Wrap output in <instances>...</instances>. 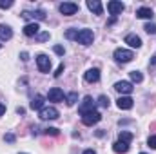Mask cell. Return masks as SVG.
Segmentation results:
<instances>
[{
    "instance_id": "cell-1",
    "label": "cell",
    "mask_w": 156,
    "mask_h": 154,
    "mask_svg": "<svg viewBox=\"0 0 156 154\" xmlns=\"http://www.w3.org/2000/svg\"><path fill=\"white\" fill-rule=\"evenodd\" d=\"M93 40H94V35H93L91 29H82V31H78V35H76L78 44H82V45H91Z\"/></svg>"
},
{
    "instance_id": "cell-2",
    "label": "cell",
    "mask_w": 156,
    "mask_h": 154,
    "mask_svg": "<svg viewBox=\"0 0 156 154\" xmlns=\"http://www.w3.org/2000/svg\"><path fill=\"white\" fill-rule=\"evenodd\" d=\"M134 58V53L133 51H127V49H116L115 51V60L120 64H127Z\"/></svg>"
},
{
    "instance_id": "cell-3",
    "label": "cell",
    "mask_w": 156,
    "mask_h": 154,
    "mask_svg": "<svg viewBox=\"0 0 156 154\" xmlns=\"http://www.w3.org/2000/svg\"><path fill=\"white\" fill-rule=\"evenodd\" d=\"M100 120H102V114H100L98 111H91V113L82 114V121H83V125H87V127H91V125L98 123Z\"/></svg>"
},
{
    "instance_id": "cell-4",
    "label": "cell",
    "mask_w": 156,
    "mask_h": 154,
    "mask_svg": "<svg viewBox=\"0 0 156 154\" xmlns=\"http://www.w3.org/2000/svg\"><path fill=\"white\" fill-rule=\"evenodd\" d=\"M94 107H96V102H94L91 96H85V98H83V102H82V103H80V107H78V113H80V114H85V113L94 111Z\"/></svg>"
},
{
    "instance_id": "cell-5",
    "label": "cell",
    "mask_w": 156,
    "mask_h": 154,
    "mask_svg": "<svg viewBox=\"0 0 156 154\" xmlns=\"http://www.w3.org/2000/svg\"><path fill=\"white\" fill-rule=\"evenodd\" d=\"M37 64H38L40 73H49L51 71V58L47 54H38L37 56Z\"/></svg>"
},
{
    "instance_id": "cell-6",
    "label": "cell",
    "mask_w": 156,
    "mask_h": 154,
    "mask_svg": "<svg viewBox=\"0 0 156 154\" xmlns=\"http://www.w3.org/2000/svg\"><path fill=\"white\" fill-rule=\"evenodd\" d=\"M58 116H60V113H58L56 107H44L40 111V118L42 120H56Z\"/></svg>"
},
{
    "instance_id": "cell-7",
    "label": "cell",
    "mask_w": 156,
    "mask_h": 154,
    "mask_svg": "<svg viewBox=\"0 0 156 154\" xmlns=\"http://www.w3.org/2000/svg\"><path fill=\"white\" fill-rule=\"evenodd\" d=\"M76 11H78V5L75 2H64V4H60V13L66 15V16H71Z\"/></svg>"
},
{
    "instance_id": "cell-8",
    "label": "cell",
    "mask_w": 156,
    "mask_h": 154,
    "mask_svg": "<svg viewBox=\"0 0 156 154\" xmlns=\"http://www.w3.org/2000/svg\"><path fill=\"white\" fill-rule=\"evenodd\" d=\"M125 9V5L122 4V2H118V0H111L109 4H107V11L113 15V16H116V15H120L122 11Z\"/></svg>"
},
{
    "instance_id": "cell-9",
    "label": "cell",
    "mask_w": 156,
    "mask_h": 154,
    "mask_svg": "<svg viewBox=\"0 0 156 154\" xmlns=\"http://www.w3.org/2000/svg\"><path fill=\"white\" fill-rule=\"evenodd\" d=\"M115 89H116L120 94H131L134 87H133L131 82H116V83H115Z\"/></svg>"
},
{
    "instance_id": "cell-10",
    "label": "cell",
    "mask_w": 156,
    "mask_h": 154,
    "mask_svg": "<svg viewBox=\"0 0 156 154\" xmlns=\"http://www.w3.org/2000/svg\"><path fill=\"white\" fill-rule=\"evenodd\" d=\"M47 100H49V102H62V100H64V91L58 89V87L49 89V93H47Z\"/></svg>"
},
{
    "instance_id": "cell-11",
    "label": "cell",
    "mask_w": 156,
    "mask_h": 154,
    "mask_svg": "<svg viewBox=\"0 0 156 154\" xmlns=\"http://www.w3.org/2000/svg\"><path fill=\"white\" fill-rule=\"evenodd\" d=\"M24 18H33V20H45V11L37 9V11H24L22 13Z\"/></svg>"
},
{
    "instance_id": "cell-12",
    "label": "cell",
    "mask_w": 156,
    "mask_h": 154,
    "mask_svg": "<svg viewBox=\"0 0 156 154\" xmlns=\"http://www.w3.org/2000/svg\"><path fill=\"white\" fill-rule=\"evenodd\" d=\"M116 103H118V107H120V109H123V111H129V109H133V105H134L131 96H120Z\"/></svg>"
},
{
    "instance_id": "cell-13",
    "label": "cell",
    "mask_w": 156,
    "mask_h": 154,
    "mask_svg": "<svg viewBox=\"0 0 156 154\" xmlns=\"http://www.w3.org/2000/svg\"><path fill=\"white\" fill-rule=\"evenodd\" d=\"M87 7H89L94 15H102V13H104V7H102V2H100V0H87Z\"/></svg>"
},
{
    "instance_id": "cell-14",
    "label": "cell",
    "mask_w": 156,
    "mask_h": 154,
    "mask_svg": "<svg viewBox=\"0 0 156 154\" xmlns=\"http://www.w3.org/2000/svg\"><path fill=\"white\" fill-rule=\"evenodd\" d=\"M38 31H40V27H38L37 22H31V24H27V26L24 27V35H26V37H37Z\"/></svg>"
},
{
    "instance_id": "cell-15",
    "label": "cell",
    "mask_w": 156,
    "mask_h": 154,
    "mask_svg": "<svg viewBox=\"0 0 156 154\" xmlns=\"http://www.w3.org/2000/svg\"><path fill=\"white\" fill-rule=\"evenodd\" d=\"M83 78H85V82H89V83H93V82H98L100 80V69H89L85 75H83Z\"/></svg>"
},
{
    "instance_id": "cell-16",
    "label": "cell",
    "mask_w": 156,
    "mask_h": 154,
    "mask_svg": "<svg viewBox=\"0 0 156 154\" xmlns=\"http://www.w3.org/2000/svg\"><path fill=\"white\" fill-rule=\"evenodd\" d=\"M44 96H40V94H37L33 100H31V103H29V107L33 109V111H42L44 109Z\"/></svg>"
},
{
    "instance_id": "cell-17",
    "label": "cell",
    "mask_w": 156,
    "mask_h": 154,
    "mask_svg": "<svg viewBox=\"0 0 156 154\" xmlns=\"http://www.w3.org/2000/svg\"><path fill=\"white\" fill-rule=\"evenodd\" d=\"M125 44H129L131 47L138 49V47H142V38L136 37V35H127V37H125Z\"/></svg>"
},
{
    "instance_id": "cell-18",
    "label": "cell",
    "mask_w": 156,
    "mask_h": 154,
    "mask_svg": "<svg viewBox=\"0 0 156 154\" xmlns=\"http://www.w3.org/2000/svg\"><path fill=\"white\" fill-rule=\"evenodd\" d=\"M113 151L118 152V154H125L127 151H129V143H125V142H120V140H118L116 143L113 145Z\"/></svg>"
},
{
    "instance_id": "cell-19",
    "label": "cell",
    "mask_w": 156,
    "mask_h": 154,
    "mask_svg": "<svg viewBox=\"0 0 156 154\" xmlns=\"http://www.w3.org/2000/svg\"><path fill=\"white\" fill-rule=\"evenodd\" d=\"M13 37V31H11V27L9 26H4V24H0V40H9Z\"/></svg>"
},
{
    "instance_id": "cell-20",
    "label": "cell",
    "mask_w": 156,
    "mask_h": 154,
    "mask_svg": "<svg viewBox=\"0 0 156 154\" xmlns=\"http://www.w3.org/2000/svg\"><path fill=\"white\" fill-rule=\"evenodd\" d=\"M136 16L138 18H153V9L151 7H140L136 11Z\"/></svg>"
},
{
    "instance_id": "cell-21",
    "label": "cell",
    "mask_w": 156,
    "mask_h": 154,
    "mask_svg": "<svg viewBox=\"0 0 156 154\" xmlns=\"http://www.w3.org/2000/svg\"><path fill=\"white\" fill-rule=\"evenodd\" d=\"M66 100H67V105H75L78 102V94L76 93H69V94L66 96Z\"/></svg>"
},
{
    "instance_id": "cell-22",
    "label": "cell",
    "mask_w": 156,
    "mask_h": 154,
    "mask_svg": "<svg viewBox=\"0 0 156 154\" xmlns=\"http://www.w3.org/2000/svg\"><path fill=\"white\" fill-rule=\"evenodd\" d=\"M131 140H133V134H131V132H127V131H122V132H120V142L129 143Z\"/></svg>"
},
{
    "instance_id": "cell-23",
    "label": "cell",
    "mask_w": 156,
    "mask_h": 154,
    "mask_svg": "<svg viewBox=\"0 0 156 154\" xmlns=\"http://www.w3.org/2000/svg\"><path fill=\"white\" fill-rule=\"evenodd\" d=\"M131 80H133V82H136V83H140V82L144 80V76H142V73H140V71H131Z\"/></svg>"
},
{
    "instance_id": "cell-24",
    "label": "cell",
    "mask_w": 156,
    "mask_h": 154,
    "mask_svg": "<svg viewBox=\"0 0 156 154\" xmlns=\"http://www.w3.org/2000/svg\"><path fill=\"white\" fill-rule=\"evenodd\" d=\"M76 35H78V29H67L66 31V38L67 40H76Z\"/></svg>"
},
{
    "instance_id": "cell-25",
    "label": "cell",
    "mask_w": 156,
    "mask_h": 154,
    "mask_svg": "<svg viewBox=\"0 0 156 154\" xmlns=\"http://www.w3.org/2000/svg\"><path fill=\"white\" fill-rule=\"evenodd\" d=\"M98 103H100V105H102V107H105V109H107V107H109V103H111V102H109V98H107V96H105V94H102V96H100V98H98Z\"/></svg>"
},
{
    "instance_id": "cell-26",
    "label": "cell",
    "mask_w": 156,
    "mask_h": 154,
    "mask_svg": "<svg viewBox=\"0 0 156 154\" xmlns=\"http://www.w3.org/2000/svg\"><path fill=\"white\" fill-rule=\"evenodd\" d=\"M44 132H45L47 136H58V134H60V131H58L56 127H47V129H45Z\"/></svg>"
},
{
    "instance_id": "cell-27",
    "label": "cell",
    "mask_w": 156,
    "mask_h": 154,
    "mask_svg": "<svg viewBox=\"0 0 156 154\" xmlns=\"http://www.w3.org/2000/svg\"><path fill=\"white\" fill-rule=\"evenodd\" d=\"M144 29H145V33H149V35H156V24H151V22H149V24H145Z\"/></svg>"
},
{
    "instance_id": "cell-28",
    "label": "cell",
    "mask_w": 156,
    "mask_h": 154,
    "mask_svg": "<svg viewBox=\"0 0 156 154\" xmlns=\"http://www.w3.org/2000/svg\"><path fill=\"white\" fill-rule=\"evenodd\" d=\"M11 5H13L11 0H0V9H9Z\"/></svg>"
},
{
    "instance_id": "cell-29",
    "label": "cell",
    "mask_w": 156,
    "mask_h": 154,
    "mask_svg": "<svg viewBox=\"0 0 156 154\" xmlns=\"http://www.w3.org/2000/svg\"><path fill=\"white\" fill-rule=\"evenodd\" d=\"M49 37H51L49 33H38V35H37V40H38V42H45V40H49Z\"/></svg>"
},
{
    "instance_id": "cell-30",
    "label": "cell",
    "mask_w": 156,
    "mask_h": 154,
    "mask_svg": "<svg viewBox=\"0 0 156 154\" xmlns=\"http://www.w3.org/2000/svg\"><path fill=\"white\" fill-rule=\"evenodd\" d=\"M55 53H56L58 56H64V53H66V49H64L62 45H55Z\"/></svg>"
},
{
    "instance_id": "cell-31",
    "label": "cell",
    "mask_w": 156,
    "mask_h": 154,
    "mask_svg": "<svg viewBox=\"0 0 156 154\" xmlns=\"http://www.w3.org/2000/svg\"><path fill=\"white\" fill-rule=\"evenodd\" d=\"M147 145H149L151 149H156V136H151V138L147 140Z\"/></svg>"
},
{
    "instance_id": "cell-32",
    "label": "cell",
    "mask_w": 156,
    "mask_h": 154,
    "mask_svg": "<svg viewBox=\"0 0 156 154\" xmlns=\"http://www.w3.org/2000/svg\"><path fill=\"white\" fill-rule=\"evenodd\" d=\"M62 73H64V64H60V65H58V69L55 71V76L58 78V76H60V75H62Z\"/></svg>"
},
{
    "instance_id": "cell-33",
    "label": "cell",
    "mask_w": 156,
    "mask_h": 154,
    "mask_svg": "<svg viewBox=\"0 0 156 154\" xmlns=\"http://www.w3.org/2000/svg\"><path fill=\"white\" fill-rule=\"evenodd\" d=\"M149 67H151V69H156V54L151 58V62H149Z\"/></svg>"
},
{
    "instance_id": "cell-34",
    "label": "cell",
    "mask_w": 156,
    "mask_h": 154,
    "mask_svg": "<svg viewBox=\"0 0 156 154\" xmlns=\"http://www.w3.org/2000/svg\"><path fill=\"white\" fill-rule=\"evenodd\" d=\"M5 142L13 143V142H15V134H5Z\"/></svg>"
},
{
    "instance_id": "cell-35",
    "label": "cell",
    "mask_w": 156,
    "mask_h": 154,
    "mask_svg": "<svg viewBox=\"0 0 156 154\" xmlns=\"http://www.w3.org/2000/svg\"><path fill=\"white\" fill-rule=\"evenodd\" d=\"M20 58H22V62H27V60H29V54H27V53H22Z\"/></svg>"
},
{
    "instance_id": "cell-36",
    "label": "cell",
    "mask_w": 156,
    "mask_h": 154,
    "mask_svg": "<svg viewBox=\"0 0 156 154\" xmlns=\"http://www.w3.org/2000/svg\"><path fill=\"white\" fill-rule=\"evenodd\" d=\"M4 113H5V105L0 103V116H4Z\"/></svg>"
},
{
    "instance_id": "cell-37",
    "label": "cell",
    "mask_w": 156,
    "mask_h": 154,
    "mask_svg": "<svg viewBox=\"0 0 156 154\" xmlns=\"http://www.w3.org/2000/svg\"><path fill=\"white\" fill-rule=\"evenodd\" d=\"M83 154H96L93 149H87V151H83Z\"/></svg>"
},
{
    "instance_id": "cell-38",
    "label": "cell",
    "mask_w": 156,
    "mask_h": 154,
    "mask_svg": "<svg viewBox=\"0 0 156 154\" xmlns=\"http://www.w3.org/2000/svg\"><path fill=\"white\" fill-rule=\"evenodd\" d=\"M140 154H145V152H140Z\"/></svg>"
},
{
    "instance_id": "cell-39",
    "label": "cell",
    "mask_w": 156,
    "mask_h": 154,
    "mask_svg": "<svg viewBox=\"0 0 156 154\" xmlns=\"http://www.w3.org/2000/svg\"><path fill=\"white\" fill-rule=\"evenodd\" d=\"M0 47H2V44H0Z\"/></svg>"
},
{
    "instance_id": "cell-40",
    "label": "cell",
    "mask_w": 156,
    "mask_h": 154,
    "mask_svg": "<svg viewBox=\"0 0 156 154\" xmlns=\"http://www.w3.org/2000/svg\"><path fill=\"white\" fill-rule=\"evenodd\" d=\"M22 154H26V152H22Z\"/></svg>"
}]
</instances>
